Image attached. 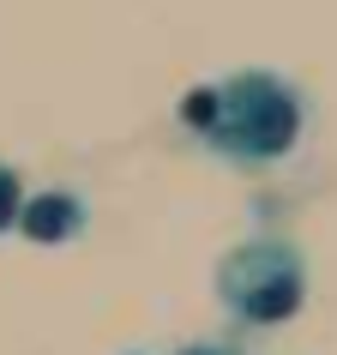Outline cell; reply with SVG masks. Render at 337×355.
Masks as SVG:
<instances>
[{
	"label": "cell",
	"mask_w": 337,
	"mask_h": 355,
	"mask_svg": "<svg viewBox=\"0 0 337 355\" xmlns=\"http://www.w3.org/2000/svg\"><path fill=\"white\" fill-rule=\"evenodd\" d=\"M19 229H24V241H37V247H67L78 229H85V199L67 193V187H55V193H24Z\"/></svg>",
	"instance_id": "3"
},
{
	"label": "cell",
	"mask_w": 337,
	"mask_h": 355,
	"mask_svg": "<svg viewBox=\"0 0 337 355\" xmlns=\"http://www.w3.org/2000/svg\"><path fill=\"white\" fill-rule=\"evenodd\" d=\"M217 307L241 331H277L307 307V253L289 235H247L217 259Z\"/></svg>",
	"instance_id": "2"
},
{
	"label": "cell",
	"mask_w": 337,
	"mask_h": 355,
	"mask_svg": "<svg viewBox=\"0 0 337 355\" xmlns=\"http://www.w3.org/2000/svg\"><path fill=\"white\" fill-rule=\"evenodd\" d=\"M19 205H24V181L12 163H0V235L19 229Z\"/></svg>",
	"instance_id": "4"
},
{
	"label": "cell",
	"mask_w": 337,
	"mask_h": 355,
	"mask_svg": "<svg viewBox=\"0 0 337 355\" xmlns=\"http://www.w3.org/2000/svg\"><path fill=\"white\" fill-rule=\"evenodd\" d=\"M175 355H247V343H229V337H199V343H181Z\"/></svg>",
	"instance_id": "5"
},
{
	"label": "cell",
	"mask_w": 337,
	"mask_h": 355,
	"mask_svg": "<svg viewBox=\"0 0 337 355\" xmlns=\"http://www.w3.org/2000/svg\"><path fill=\"white\" fill-rule=\"evenodd\" d=\"M181 121L229 168H277L307 132V96L271 67H241L211 91L181 96Z\"/></svg>",
	"instance_id": "1"
}]
</instances>
